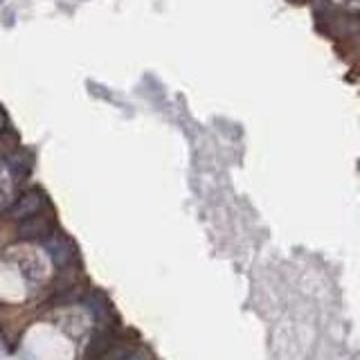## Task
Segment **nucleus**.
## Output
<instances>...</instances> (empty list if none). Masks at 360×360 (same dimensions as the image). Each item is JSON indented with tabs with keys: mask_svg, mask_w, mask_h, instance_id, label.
I'll return each mask as SVG.
<instances>
[{
	"mask_svg": "<svg viewBox=\"0 0 360 360\" xmlns=\"http://www.w3.org/2000/svg\"><path fill=\"white\" fill-rule=\"evenodd\" d=\"M43 248H45V252L50 255L52 264L59 270H70L77 266V248L59 230H54L48 239L43 241Z\"/></svg>",
	"mask_w": 360,
	"mask_h": 360,
	"instance_id": "f257e3e1",
	"label": "nucleus"
},
{
	"mask_svg": "<svg viewBox=\"0 0 360 360\" xmlns=\"http://www.w3.org/2000/svg\"><path fill=\"white\" fill-rule=\"evenodd\" d=\"M45 207V196L41 194L39 189H30L25 191V194H20L16 198L14 205L9 207V217L16 219V221H25L30 217H37V214H41Z\"/></svg>",
	"mask_w": 360,
	"mask_h": 360,
	"instance_id": "f03ea898",
	"label": "nucleus"
},
{
	"mask_svg": "<svg viewBox=\"0 0 360 360\" xmlns=\"http://www.w3.org/2000/svg\"><path fill=\"white\" fill-rule=\"evenodd\" d=\"M52 232H54V225L48 217H43V214L30 217L25 221H20V225H18L20 239H25V241H41L43 243Z\"/></svg>",
	"mask_w": 360,
	"mask_h": 360,
	"instance_id": "7ed1b4c3",
	"label": "nucleus"
},
{
	"mask_svg": "<svg viewBox=\"0 0 360 360\" xmlns=\"http://www.w3.org/2000/svg\"><path fill=\"white\" fill-rule=\"evenodd\" d=\"M84 297H86V290H84V284L79 279L70 277L65 284L61 279H56L50 304H54V307H65V304H75V302L84 300Z\"/></svg>",
	"mask_w": 360,
	"mask_h": 360,
	"instance_id": "20e7f679",
	"label": "nucleus"
},
{
	"mask_svg": "<svg viewBox=\"0 0 360 360\" xmlns=\"http://www.w3.org/2000/svg\"><path fill=\"white\" fill-rule=\"evenodd\" d=\"M88 309H90V313L95 315V320H99L101 324L115 322V320H112V309H110V304H108V300H106L104 292H99V290H93V292H90V297H88Z\"/></svg>",
	"mask_w": 360,
	"mask_h": 360,
	"instance_id": "39448f33",
	"label": "nucleus"
},
{
	"mask_svg": "<svg viewBox=\"0 0 360 360\" xmlns=\"http://www.w3.org/2000/svg\"><path fill=\"white\" fill-rule=\"evenodd\" d=\"M7 158V167H9V172L14 174L16 178H25L30 172H32V153L25 151V149H14Z\"/></svg>",
	"mask_w": 360,
	"mask_h": 360,
	"instance_id": "423d86ee",
	"label": "nucleus"
},
{
	"mask_svg": "<svg viewBox=\"0 0 360 360\" xmlns=\"http://www.w3.org/2000/svg\"><path fill=\"white\" fill-rule=\"evenodd\" d=\"M7 131V115H5V110L0 108V135H3Z\"/></svg>",
	"mask_w": 360,
	"mask_h": 360,
	"instance_id": "0eeeda50",
	"label": "nucleus"
},
{
	"mask_svg": "<svg viewBox=\"0 0 360 360\" xmlns=\"http://www.w3.org/2000/svg\"><path fill=\"white\" fill-rule=\"evenodd\" d=\"M127 360H151V356L149 354H131Z\"/></svg>",
	"mask_w": 360,
	"mask_h": 360,
	"instance_id": "6e6552de",
	"label": "nucleus"
}]
</instances>
